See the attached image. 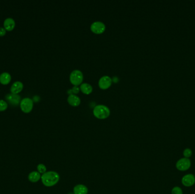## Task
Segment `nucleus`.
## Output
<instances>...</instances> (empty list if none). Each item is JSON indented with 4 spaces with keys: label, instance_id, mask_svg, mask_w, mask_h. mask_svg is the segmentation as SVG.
I'll list each match as a JSON object with an SVG mask.
<instances>
[{
    "label": "nucleus",
    "instance_id": "nucleus-11",
    "mask_svg": "<svg viewBox=\"0 0 195 194\" xmlns=\"http://www.w3.org/2000/svg\"><path fill=\"white\" fill-rule=\"evenodd\" d=\"M68 101L70 105L74 107L78 106L81 104V99L75 94L69 95L68 97Z\"/></svg>",
    "mask_w": 195,
    "mask_h": 194
},
{
    "label": "nucleus",
    "instance_id": "nucleus-23",
    "mask_svg": "<svg viewBox=\"0 0 195 194\" xmlns=\"http://www.w3.org/2000/svg\"><path fill=\"white\" fill-rule=\"evenodd\" d=\"M112 81H114L115 83H116V82H118L119 79H118V77L115 76V77H113V78L112 79Z\"/></svg>",
    "mask_w": 195,
    "mask_h": 194
},
{
    "label": "nucleus",
    "instance_id": "nucleus-6",
    "mask_svg": "<svg viewBox=\"0 0 195 194\" xmlns=\"http://www.w3.org/2000/svg\"><path fill=\"white\" fill-rule=\"evenodd\" d=\"M91 30L95 34H102L105 31V24L101 21L94 22L91 25Z\"/></svg>",
    "mask_w": 195,
    "mask_h": 194
},
{
    "label": "nucleus",
    "instance_id": "nucleus-18",
    "mask_svg": "<svg viewBox=\"0 0 195 194\" xmlns=\"http://www.w3.org/2000/svg\"><path fill=\"white\" fill-rule=\"evenodd\" d=\"M8 104L6 102L3 100H0V112L4 111L8 108Z\"/></svg>",
    "mask_w": 195,
    "mask_h": 194
},
{
    "label": "nucleus",
    "instance_id": "nucleus-22",
    "mask_svg": "<svg viewBox=\"0 0 195 194\" xmlns=\"http://www.w3.org/2000/svg\"><path fill=\"white\" fill-rule=\"evenodd\" d=\"M6 33V29L4 28L0 27V37H3Z\"/></svg>",
    "mask_w": 195,
    "mask_h": 194
},
{
    "label": "nucleus",
    "instance_id": "nucleus-24",
    "mask_svg": "<svg viewBox=\"0 0 195 194\" xmlns=\"http://www.w3.org/2000/svg\"><path fill=\"white\" fill-rule=\"evenodd\" d=\"M68 194H72V193H68Z\"/></svg>",
    "mask_w": 195,
    "mask_h": 194
},
{
    "label": "nucleus",
    "instance_id": "nucleus-17",
    "mask_svg": "<svg viewBox=\"0 0 195 194\" xmlns=\"http://www.w3.org/2000/svg\"><path fill=\"white\" fill-rule=\"evenodd\" d=\"M37 169L38 172L40 173V174H43L44 173L46 172V167L45 166V165L42 164V163L39 164L38 165Z\"/></svg>",
    "mask_w": 195,
    "mask_h": 194
},
{
    "label": "nucleus",
    "instance_id": "nucleus-1",
    "mask_svg": "<svg viewBox=\"0 0 195 194\" xmlns=\"http://www.w3.org/2000/svg\"><path fill=\"white\" fill-rule=\"evenodd\" d=\"M59 174L56 171H46L41 176V181L43 185L46 187H52L58 183L59 182Z\"/></svg>",
    "mask_w": 195,
    "mask_h": 194
},
{
    "label": "nucleus",
    "instance_id": "nucleus-5",
    "mask_svg": "<svg viewBox=\"0 0 195 194\" xmlns=\"http://www.w3.org/2000/svg\"><path fill=\"white\" fill-rule=\"evenodd\" d=\"M191 166V162L189 158H183L177 160L176 163L177 169L181 171H185L189 169Z\"/></svg>",
    "mask_w": 195,
    "mask_h": 194
},
{
    "label": "nucleus",
    "instance_id": "nucleus-7",
    "mask_svg": "<svg viewBox=\"0 0 195 194\" xmlns=\"http://www.w3.org/2000/svg\"><path fill=\"white\" fill-rule=\"evenodd\" d=\"M5 99L12 106H17L21 101L20 96L18 94H13L12 93L6 95Z\"/></svg>",
    "mask_w": 195,
    "mask_h": 194
},
{
    "label": "nucleus",
    "instance_id": "nucleus-8",
    "mask_svg": "<svg viewBox=\"0 0 195 194\" xmlns=\"http://www.w3.org/2000/svg\"><path fill=\"white\" fill-rule=\"evenodd\" d=\"M112 82V80L111 78L108 76L105 75L100 78L98 84L101 89H106L111 86Z\"/></svg>",
    "mask_w": 195,
    "mask_h": 194
},
{
    "label": "nucleus",
    "instance_id": "nucleus-20",
    "mask_svg": "<svg viewBox=\"0 0 195 194\" xmlns=\"http://www.w3.org/2000/svg\"><path fill=\"white\" fill-rule=\"evenodd\" d=\"M171 194H183V191H182V189L179 187H175L172 189Z\"/></svg>",
    "mask_w": 195,
    "mask_h": 194
},
{
    "label": "nucleus",
    "instance_id": "nucleus-9",
    "mask_svg": "<svg viewBox=\"0 0 195 194\" xmlns=\"http://www.w3.org/2000/svg\"><path fill=\"white\" fill-rule=\"evenodd\" d=\"M181 182L182 184L186 187H191L193 185H195V176L192 174H186L182 178Z\"/></svg>",
    "mask_w": 195,
    "mask_h": 194
},
{
    "label": "nucleus",
    "instance_id": "nucleus-4",
    "mask_svg": "<svg viewBox=\"0 0 195 194\" xmlns=\"http://www.w3.org/2000/svg\"><path fill=\"white\" fill-rule=\"evenodd\" d=\"M20 107L24 113H30L33 108V100L29 97L22 99L20 102Z\"/></svg>",
    "mask_w": 195,
    "mask_h": 194
},
{
    "label": "nucleus",
    "instance_id": "nucleus-25",
    "mask_svg": "<svg viewBox=\"0 0 195 194\" xmlns=\"http://www.w3.org/2000/svg\"></svg>",
    "mask_w": 195,
    "mask_h": 194
},
{
    "label": "nucleus",
    "instance_id": "nucleus-3",
    "mask_svg": "<svg viewBox=\"0 0 195 194\" xmlns=\"http://www.w3.org/2000/svg\"><path fill=\"white\" fill-rule=\"evenodd\" d=\"M84 80V74L79 70H75L71 72L70 75V80L74 86L81 84Z\"/></svg>",
    "mask_w": 195,
    "mask_h": 194
},
{
    "label": "nucleus",
    "instance_id": "nucleus-13",
    "mask_svg": "<svg viewBox=\"0 0 195 194\" xmlns=\"http://www.w3.org/2000/svg\"><path fill=\"white\" fill-rule=\"evenodd\" d=\"M88 188L84 185H78L73 189L74 194H87Z\"/></svg>",
    "mask_w": 195,
    "mask_h": 194
},
{
    "label": "nucleus",
    "instance_id": "nucleus-2",
    "mask_svg": "<svg viewBox=\"0 0 195 194\" xmlns=\"http://www.w3.org/2000/svg\"><path fill=\"white\" fill-rule=\"evenodd\" d=\"M93 114L95 117L99 119H105L110 116V110L106 105H96L93 109Z\"/></svg>",
    "mask_w": 195,
    "mask_h": 194
},
{
    "label": "nucleus",
    "instance_id": "nucleus-16",
    "mask_svg": "<svg viewBox=\"0 0 195 194\" xmlns=\"http://www.w3.org/2000/svg\"><path fill=\"white\" fill-rule=\"evenodd\" d=\"M80 89L82 92L84 94L89 95L93 91V87L90 84L87 83H84L81 84L80 86Z\"/></svg>",
    "mask_w": 195,
    "mask_h": 194
},
{
    "label": "nucleus",
    "instance_id": "nucleus-10",
    "mask_svg": "<svg viewBox=\"0 0 195 194\" xmlns=\"http://www.w3.org/2000/svg\"><path fill=\"white\" fill-rule=\"evenodd\" d=\"M23 88H24V84H22V83L19 81H17L12 85L11 88H10V91H11V93L13 94H18L19 93L21 92Z\"/></svg>",
    "mask_w": 195,
    "mask_h": 194
},
{
    "label": "nucleus",
    "instance_id": "nucleus-21",
    "mask_svg": "<svg viewBox=\"0 0 195 194\" xmlns=\"http://www.w3.org/2000/svg\"><path fill=\"white\" fill-rule=\"evenodd\" d=\"M71 89L73 94H76V93L79 92V91L80 90V88L78 86H74Z\"/></svg>",
    "mask_w": 195,
    "mask_h": 194
},
{
    "label": "nucleus",
    "instance_id": "nucleus-14",
    "mask_svg": "<svg viewBox=\"0 0 195 194\" xmlns=\"http://www.w3.org/2000/svg\"><path fill=\"white\" fill-rule=\"evenodd\" d=\"M28 179L30 182L32 183H36L38 182L41 179V176L40 173L38 171H34L30 173L28 176Z\"/></svg>",
    "mask_w": 195,
    "mask_h": 194
},
{
    "label": "nucleus",
    "instance_id": "nucleus-19",
    "mask_svg": "<svg viewBox=\"0 0 195 194\" xmlns=\"http://www.w3.org/2000/svg\"><path fill=\"white\" fill-rule=\"evenodd\" d=\"M192 154V150L189 148H187L183 151V155H184V158H189L191 157Z\"/></svg>",
    "mask_w": 195,
    "mask_h": 194
},
{
    "label": "nucleus",
    "instance_id": "nucleus-12",
    "mask_svg": "<svg viewBox=\"0 0 195 194\" xmlns=\"http://www.w3.org/2000/svg\"><path fill=\"white\" fill-rule=\"evenodd\" d=\"M4 28L8 31H12L15 28L16 23L15 21L12 18H8L5 19L3 22Z\"/></svg>",
    "mask_w": 195,
    "mask_h": 194
},
{
    "label": "nucleus",
    "instance_id": "nucleus-15",
    "mask_svg": "<svg viewBox=\"0 0 195 194\" xmlns=\"http://www.w3.org/2000/svg\"><path fill=\"white\" fill-rule=\"evenodd\" d=\"M12 79L11 75L8 72H3L0 75V83L3 85L8 84Z\"/></svg>",
    "mask_w": 195,
    "mask_h": 194
}]
</instances>
